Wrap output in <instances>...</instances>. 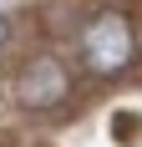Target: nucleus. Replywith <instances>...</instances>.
I'll list each match as a JSON object with an SVG mask.
<instances>
[{
  "label": "nucleus",
  "instance_id": "7ed1b4c3",
  "mask_svg": "<svg viewBox=\"0 0 142 147\" xmlns=\"http://www.w3.org/2000/svg\"><path fill=\"white\" fill-rule=\"evenodd\" d=\"M10 30H15V20H10V15H0V51H5V41H10Z\"/></svg>",
  "mask_w": 142,
  "mask_h": 147
},
{
  "label": "nucleus",
  "instance_id": "f03ea898",
  "mask_svg": "<svg viewBox=\"0 0 142 147\" xmlns=\"http://www.w3.org/2000/svg\"><path fill=\"white\" fill-rule=\"evenodd\" d=\"M71 96V71L66 61L56 56H36L20 66V76H15V102L26 107V112H51V107H61Z\"/></svg>",
  "mask_w": 142,
  "mask_h": 147
},
{
  "label": "nucleus",
  "instance_id": "f257e3e1",
  "mask_svg": "<svg viewBox=\"0 0 142 147\" xmlns=\"http://www.w3.org/2000/svg\"><path fill=\"white\" fill-rule=\"evenodd\" d=\"M132 56H137V30H132L127 10H97V15H86L81 30H76V61H81L86 71H97V76H117V71H127Z\"/></svg>",
  "mask_w": 142,
  "mask_h": 147
}]
</instances>
